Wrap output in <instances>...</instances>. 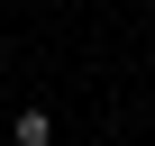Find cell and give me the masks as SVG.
<instances>
[{
    "label": "cell",
    "mask_w": 155,
    "mask_h": 146,
    "mask_svg": "<svg viewBox=\"0 0 155 146\" xmlns=\"http://www.w3.org/2000/svg\"><path fill=\"white\" fill-rule=\"evenodd\" d=\"M9 146H55V101H18L9 110Z\"/></svg>",
    "instance_id": "6da1fadb"
}]
</instances>
